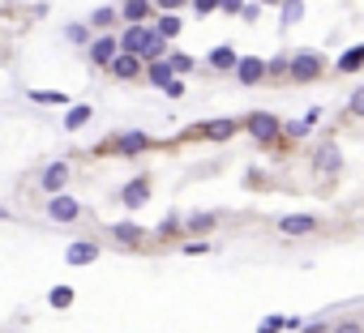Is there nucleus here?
Masks as SVG:
<instances>
[{"label": "nucleus", "mask_w": 364, "mask_h": 333, "mask_svg": "<svg viewBox=\"0 0 364 333\" xmlns=\"http://www.w3.org/2000/svg\"><path fill=\"white\" fill-rule=\"evenodd\" d=\"M318 73H322V56L318 51H296L291 56V77L296 81H313Z\"/></svg>", "instance_id": "nucleus-1"}, {"label": "nucleus", "mask_w": 364, "mask_h": 333, "mask_svg": "<svg viewBox=\"0 0 364 333\" xmlns=\"http://www.w3.org/2000/svg\"><path fill=\"white\" fill-rule=\"evenodd\" d=\"M244 129H249L257 141H275V137H279V120L270 116V111H253V116L244 120Z\"/></svg>", "instance_id": "nucleus-2"}, {"label": "nucleus", "mask_w": 364, "mask_h": 333, "mask_svg": "<svg viewBox=\"0 0 364 333\" xmlns=\"http://www.w3.org/2000/svg\"><path fill=\"white\" fill-rule=\"evenodd\" d=\"M150 34H154V30H146L142 22H133V26L125 30V39H120V51H133V56H142V51H146V43H150Z\"/></svg>", "instance_id": "nucleus-3"}, {"label": "nucleus", "mask_w": 364, "mask_h": 333, "mask_svg": "<svg viewBox=\"0 0 364 333\" xmlns=\"http://www.w3.org/2000/svg\"><path fill=\"white\" fill-rule=\"evenodd\" d=\"M266 69H270V65H262V60H257V56H244V60L236 65V77H240L244 86H257V81L266 77Z\"/></svg>", "instance_id": "nucleus-4"}, {"label": "nucleus", "mask_w": 364, "mask_h": 333, "mask_svg": "<svg viewBox=\"0 0 364 333\" xmlns=\"http://www.w3.org/2000/svg\"><path fill=\"white\" fill-rule=\"evenodd\" d=\"M313 227H318V218H313V214H287V218L279 222V231H283V235H308Z\"/></svg>", "instance_id": "nucleus-5"}, {"label": "nucleus", "mask_w": 364, "mask_h": 333, "mask_svg": "<svg viewBox=\"0 0 364 333\" xmlns=\"http://www.w3.org/2000/svg\"><path fill=\"white\" fill-rule=\"evenodd\" d=\"M47 214L56 218V222H73V218L82 214V205H77L73 197H56V192H51V205H47Z\"/></svg>", "instance_id": "nucleus-6"}, {"label": "nucleus", "mask_w": 364, "mask_h": 333, "mask_svg": "<svg viewBox=\"0 0 364 333\" xmlns=\"http://www.w3.org/2000/svg\"><path fill=\"white\" fill-rule=\"evenodd\" d=\"M116 56H120V43H116V39H94V43H90V60H94V65H112Z\"/></svg>", "instance_id": "nucleus-7"}, {"label": "nucleus", "mask_w": 364, "mask_h": 333, "mask_svg": "<svg viewBox=\"0 0 364 333\" xmlns=\"http://www.w3.org/2000/svg\"><path fill=\"white\" fill-rule=\"evenodd\" d=\"M65 180H69V166H65V162H51L47 171H43V188H47V192H61Z\"/></svg>", "instance_id": "nucleus-8"}, {"label": "nucleus", "mask_w": 364, "mask_h": 333, "mask_svg": "<svg viewBox=\"0 0 364 333\" xmlns=\"http://www.w3.org/2000/svg\"><path fill=\"white\" fill-rule=\"evenodd\" d=\"M137 69H142V56H133V51H120L116 60H112V73L116 77H137Z\"/></svg>", "instance_id": "nucleus-9"}, {"label": "nucleus", "mask_w": 364, "mask_h": 333, "mask_svg": "<svg viewBox=\"0 0 364 333\" xmlns=\"http://www.w3.org/2000/svg\"><path fill=\"white\" fill-rule=\"evenodd\" d=\"M150 81L168 90V86L176 81V69H172V60H154V65H150Z\"/></svg>", "instance_id": "nucleus-10"}, {"label": "nucleus", "mask_w": 364, "mask_h": 333, "mask_svg": "<svg viewBox=\"0 0 364 333\" xmlns=\"http://www.w3.org/2000/svg\"><path fill=\"white\" fill-rule=\"evenodd\" d=\"M120 197H125V205H129V209L146 205V197H150V192H146V180H133V184H125V192H120Z\"/></svg>", "instance_id": "nucleus-11"}, {"label": "nucleus", "mask_w": 364, "mask_h": 333, "mask_svg": "<svg viewBox=\"0 0 364 333\" xmlns=\"http://www.w3.org/2000/svg\"><path fill=\"white\" fill-rule=\"evenodd\" d=\"M236 65H240V56L232 47H215L211 51V69H236Z\"/></svg>", "instance_id": "nucleus-12"}, {"label": "nucleus", "mask_w": 364, "mask_h": 333, "mask_svg": "<svg viewBox=\"0 0 364 333\" xmlns=\"http://www.w3.org/2000/svg\"><path fill=\"white\" fill-rule=\"evenodd\" d=\"M360 65H364V47H351V51L339 56V73H356Z\"/></svg>", "instance_id": "nucleus-13"}, {"label": "nucleus", "mask_w": 364, "mask_h": 333, "mask_svg": "<svg viewBox=\"0 0 364 333\" xmlns=\"http://www.w3.org/2000/svg\"><path fill=\"white\" fill-rule=\"evenodd\" d=\"M94 256H99L94 244H73V248H69V265H90Z\"/></svg>", "instance_id": "nucleus-14"}, {"label": "nucleus", "mask_w": 364, "mask_h": 333, "mask_svg": "<svg viewBox=\"0 0 364 333\" xmlns=\"http://www.w3.org/2000/svg\"><path fill=\"white\" fill-rule=\"evenodd\" d=\"M146 145H150L146 133H125V137H120V150H125V154H137V150H146Z\"/></svg>", "instance_id": "nucleus-15"}, {"label": "nucleus", "mask_w": 364, "mask_h": 333, "mask_svg": "<svg viewBox=\"0 0 364 333\" xmlns=\"http://www.w3.org/2000/svg\"><path fill=\"white\" fill-rule=\"evenodd\" d=\"M129 22H142L146 13H150V0H125V9H120Z\"/></svg>", "instance_id": "nucleus-16"}, {"label": "nucleus", "mask_w": 364, "mask_h": 333, "mask_svg": "<svg viewBox=\"0 0 364 333\" xmlns=\"http://www.w3.org/2000/svg\"><path fill=\"white\" fill-rule=\"evenodd\" d=\"M318 166H322V171H339V150L334 145H322L318 150Z\"/></svg>", "instance_id": "nucleus-17"}, {"label": "nucleus", "mask_w": 364, "mask_h": 333, "mask_svg": "<svg viewBox=\"0 0 364 333\" xmlns=\"http://www.w3.org/2000/svg\"><path fill=\"white\" fill-rule=\"evenodd\" d=\"M300 18H304V0H283V22L296 26Z\"/></svg>", "instance_id": "nucleus-18"}, {"label": "nucleus", "mask_w": 364, "mask_h": 333, "mask_svg": "<svg viewBox=\"0 0 364 333\" xmlns=\"http://www.w3.org/2000/svg\"><path fill=\"white\" fill-rule=\"evenodd\" d=\"M201 133H206V137H215V141H223V137H232V133H236V124H232V120H219V124H206Z\"/></svg>", "instance_id": "nucleus-19"}, {"label": "nucleus", "mask_w": 364, "mask_h": 333, "mask_svg": "<svg viewBox=\"0 0 364 333\" xmlns=\"http://www.w3.org/2000/svg\"><path fill=\"white\" fill-rule=\"evenodd\" d=\"M112 235H116L120 244H137V240H142V231H137V227H129V222H120V227H112Z\"/></svg>", "instance_id": "nucleus-20"}, {"label": "nucleus", "mask_w": 364, "mask_h": 333, "mask_svg": "<svg viewBox=\"0 0 364 333\" xmlns=\"http://www.w3.org/2000/svg\"><path fill=\"white\" fill-rule=\"evenodd\" d=\"M86 120H90V107L82 103V107H73V111H69V120H65V129H82Z\"/></svg>", "instance_id": "nucleus-21"}, {"label": "nucleus", "mask_w": 364, "mask_h": 333, "mask_svg": "<svg viewBox=\"0 0 364 333\" xmlns=\"http://www.w3.org/2000/svg\"><path fill=\"white\" fill-rule=\"evenodd\" d=\"M47 299H51V308H69V303H73V287H56Z\"/></svg>", "instance_id": "nucleus-22"}, {"label": "nucleus", "mask_w": 364, "mask_h": 333, "mask_svg": "<svg viewBox=\"0 0 364 333\" xmlns=\"http://www.w3.org/2000/svg\"><path fill=\"white\" fill-rule=\"evenodd\" d=\"M287 325H291L287 316H266L262 325H257V333H279V329H287Z\"/></svg>", "instance_id": "nucleus-23"}, {"label": "nucleus", "mask_w": 364, "mask_h": 333, "mask_svg": "<svg viewBox=\"0 0 364 333\" xmlns=\"http://www.w3.org/2000/svg\"><path fill=\"white\" fill-rule=\"evenodd\" d=\"M159 34L163 39H176L180 34V18H159Z\"/></svg>", "instance_id": "nucleus-24"}, {"label": "nucleus", "mask_w": 364, "mask_h": 333, "mask_svg": "<svg viewBox=\"0 0 364 333\" xmlns=\"http://www.w3.org/2000/svg\"><path fill=\"white\" fill-rule=\"evenodd\" d=\"M90 22H94V26H112V22H116V9H94Z\"/></svg>", "instance_id": "nucleus-25"}, {"label": "nucleus", "mask_w": 364, "mask_h": 333, "mask_svg": "<svg viewBox=\"0 0 364 333\" xmlns=\"http://www.w3.org/2000/svg\"><path fill=\"white\" fill-rule=\"evenodd\" d=\"M34 103H65L61 90H34Z\"/></svg>", "instance_id": "nucleus-26"}, {"label": "nucleus", "mask_w": 364, "mask_h": 333, "mask_svg": "<svg viewBox=\"0 0 364 333\" xmlns=\"http://www.w3.org/2000/svg\"><path fill=\"white\" fill-rule=\"evenodd\" d=\"M347 111H351V116H364V86L351 94V103H347Z\"/></svg>", "instance_id": "nucleus-27"}, {"label": "nucleus", "mask_w": 364, "mask_h": 333, "mask_svg": "<svg viewBox=\"0 0 364 333\" xmlns=\"http://www.w3.org/2000/svg\"><path fill=\"white\" fill-rule=\"evenodd\" d=\"M172 69H176V73H189L193 60H189V56H172Z\"/></svg>", "instance_id": "nucleus-28"}, {"label": "nucleus", "mask_w": 364, "mask_h": 333, "mask_svg": "<svg viewBox=\"0 0 364 333\" xmlns=\"http://www.w3.org/2000/svg\"><path fill=\"white\" fill-rule=\"evenodd\" d=\"M193 9H197V13H215L219 0H193Z\"/></svg>", "instance_id": "nucleus-29"}, {"label": "nucleus", "mask_w": 364, "mask_h": 333, "mask_svg": "<svg viewBox=\"0 0 364 333\" xmlns=\"http://www.w3.org/2000/svg\"><path fill=\"white\" fill-rule=\"evenodd\" d=\"M211 222H215V218H211V214H197V218H193V222H189V227H197V231H206V227H211Z\"/></svg>", "instance_id": "nucleus-30"}, {"label": "nucleus", "mask_w": 364, "mask_h": 333, "mask_svg": "<svg viewBox=\"0 0 364 333\" xmlns=\"http://www.w3.org/2000/svg\"><path fill=\"white\" fill-rule=\"evenodd\" d=\"M219 9H227V13H240V9H244V0H219Z\"/></svg>", "instance_id": "nucleus-31"}, {"label": "nucleus", "mask_w": 364, "mask_h": 333, "mask_svg": "<svg viewBox=\"0 0 364 333\" xmlns=\"http://www.w3.org/2000/svg\"><path fill=\"white\" fill-rule=\"evenodd\" d=\"M334 333H364V329L356 320H343V325H334Z\"/></svg>", "instance_id": "nucleus-32"}, {"label": "nucleus", "mask_w": 364, "mask_h": 333, "mask_svg": "<svg viewBox=\"0 0 364 333\" xmlns=\"http://www.w3.org/2000/svg\"><path fill=\"white\" fill-rule=\"evenodd\" d=\"M304 333H326V325H322V320H313V325H304Z\"/></svg>", "instance_id": "nucleus-33"}, {"label": "nucleus", "mask_w": 364, "mask_h": 333, "mask_svg": "<svg viewBox=\"0 0 364 333\" xmlns=\"http://www.w3.org/2000/svg\"><path fill=\"white\" fill-rule=\"evenodd\" d=\"M159 5H163V9H180V5H184V0H159Z\"/></svg>", "instance_id": "nucleus-34"}, {"label": "nucleus", "mask_w": 364, "mask_h": 333, "mask_svg": "<svg viewBox=\"0 0 364 333\" xmlns=\"http://www.w3.org/2000/svg\"><path fill=\"white\" fill-rule=\"evenodd\" d=\"M262 5H283V0H262Z\"/></svg>", "instance_id": "nucleus-35"}]
</instances>
